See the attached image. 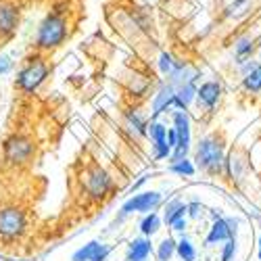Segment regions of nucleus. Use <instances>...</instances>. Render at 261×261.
<instances>
[{"mask_svg":"<svg viewBox=\"0 0 261 261\" xmlns=\"http://www.w3.org/2000/svg\"><path fill=\"white\" fill-rule=\"evenodd\" d=\"M67 34H69V28H67L65 11L55 9L40 23L38 34H36V46L40 50H55L57 46H61L63 42L67 40Z\"/></svg>","mask_w":261,"mask_h":261,"instance_id":"obj_1","label":"nucleus"},{"mask_svg":"<svg viewBox=\"0 0 261 261\" xmlns=\"http://www.w3.org/2000/svg\"><path fill=\"white\" fill-rule=\"evenodd\" d=\"M48 63L42 59V57H36V59H30L23 67H21L19 75H17V88L25 94H32L36 92L42 84L46 82L48 77Z\"/></svg>","mask_w":261,"mask_h":261,"instance_id":"obj_2","label":"nucleus"},{"mask_svg":"<svg viewBox=\"0 0 261 261\" xmlns=\"http://www.w3.org/2000/svg\"><path fill=\"white\" fill-rule=\"evenodd\" d=\"M82 184H84V190L88 192V197L94 199V201H102L109 192H111V176L96 163H92L88 169L84 171V178H82Z\"/></svg>","mask_w":261,"mask_h":261,"instance_id":"obj_3","label":"nucleus"},{"mask_svg":"<svg viewBox=\"0 0 261 261\" xmlns=\"http://www.w3.org/2000/svg\"><path fill=\"white\" fill-rule=\"evenodd\" d=\"M28 228V217L19 207H3L0 209V238L13 241L19 238Z\"/></svg>","mask_w":261,"mask_h":261,"instance_id":"obj_4","label":"nucleus"},{"mask_svg":"<svg viewBox=\"0 0 261 261\" xmlns=\"http://www.w3.org/2000/svg\"><path fill=\"white\" fill-rule=\"evenodd\" d=\"M32 155H34V142H32V138H28L23 134H13L3 144V157L11 165L25 163L32 159Z\"/></svg>","mask_w":261,"mask_h":261,"instance_id":"obj_5","label":"nucleus"},{"mask_svg":"<svg viewBox=\"0 0 261 261\" xmlns=\"http://www.w3.org/2000/svg\"><path fill=\"white\" fill-rule=\"evenodd\" d=\"M222 144L217 142L215 138H205L199 142L197 146V157H194V161L199 163V167L207 169V171H217L222 167Z\"/></svg>","mask_w":261,"mask_h":261,"instance_id":"obj_6","label":"nucleus"},{"mask_svg":"<svg viewBox=\"0 0 261 261\" xmlns=\"http://www.w3.org/2000/svg\"><path fill=\"white\" fill-rule=\"evenodd\" d=\"M161 194L155 192V190H150V192H140V194H134L129 201L123 203L121 207V217L129 215V213H148V211H153L161 205Z\"/></svg>","mask_w":261,"mask_h":261,"instance_id":"obj_7","label":"nucleus"},{"mask_svg":"<svg viewBox=\"0 0 261 261\" xmlns=\"http://www.w3.org/2000/svg\"><path fill=\"white\" fill-rule=\"evenodd\" d=\"M146 134L150 136V140H153V148H155V157L157 159H165L171 155V148L167 146V127L163 123H157L153 121L148 127H146Z\"/></svg>","mask_w":261,"mask_h":261,"instance_id":"obj_8","label":"nucleus"},{"mask_svg":"<svg viewBox=\"0 0 261 261\" xmlns=\"http://www.w3.org/2000/svg\"><path fill=\"white\" fill-rule=\"evenodd\" d=\"M19 28V9L11 3H0V38H9Z\"/></svg>","mask_w":261,"mask_h":261,"instance_id":"obj_9","label":"nucleus"},{"mask_svg":"<svg viewBox=\"0 0 261 261\" xmlns=\"http://www.w3.org/2000/svg\"><path fill=\"white\" fill-rule=\"evenodd\" d=\"M232 238V230L228 228L226 220H220V217H215V222L205 238V245H215V243H222V241H230Z\"/></svg>","mask_w":261,"mask_h":261,"instance_id":"obj_10","label":"nucleus"},{"mask_svg":"<svg viewBox=\"0 0 261 261\" xmlns=\"http://www.w3.org/2000/svg\"><path fill=\"white\" fill-rule=\"evenodd\" d=\"M153 247H150L148 238H134L127 249V261H146Z\"/></svg>","mask_w":261,"mask_h":261,"instance_id":"obj_11","label":"nucleus"},{"mask_svg":"<svg viewBox=\"0 0 261 261\" xmlns=\"http://www.w3.org/2000/svg\"><path fill=\"white\" fill-rule=\"evenodd\" d=\"M197 98H199L201 105H205V107L211 109V107L217 102V98H220V86H217L215 82H207V84H203L201 88L197 90Z\"/></svg>","mask_w":261,"mask_h":261,"instance_id":"obj_12","label":"nucleus"},{"mask_svg":"<svg viewBox=\"0 0 261 261\" xmlns=\"http://www.w3.org/2000/svg\"><path fill=\"white\" fill-rule=\"evenodd\" d=\"M173 96H176V92H173V86H167V88H163L157 96H155V102H153V119L159 117L165 109L173 102Z\"/></svg>","mask_w":261,"mask_h":261,"instance_id":"obj_13","label":"nucleus"},{"mask_svg":"<svg viewBox=\"0 0 261 261\" xmlns=\"http://www.w3.org/2000/svg\"><path fill=\"white\" fill-rule=\"evenodd\" d=\"M159 226H161V220H159V215L155 211H150L144 220L140 222V230H142L144 236H153L159 230Z\"/></svg>","mask_w":261,"mask_h":261,"instance_id":"obj_14","label":"nucleus"},{"mask_svg":"<svg viewBox=\"0 0 261 261\" xmlns=\"http://www.w3.org/2000/svg\"><path fill=\"white\" fill-rule=\"evenodd\" d=\"M178 217H186V205L176 199V201H171L165 207V222L171 224L173 220H178Z\"/></svg>","mask_w":261,"mask_h":261,"instance_id":"obj_15","label":"nucleus"},{"mask_svg":"<svg viewBox=\"0 0 261 261\" xmlns=\"http://www.w3.org/2000/svg\"><path fill=\"white\" fill-rule=\"evenodd\" d=\"M98 247H100V243H96V241L84 245L82 249H77V251L73 253V259H71V261H92V257H94V253H96Z\"/></svg>","mask_w":261,"mask_h":261,"instance_id":"obj_16","label":"nucleus"},{"mask_svg":"<svg viewBox=\"0 0 261 261\" xmlns=\"http://www.w3.org/2000/svg\"><path fill=\"white\" fill-rule=\"evenodd\" d=\"M176 253L180 255L182 261H194L197 259V251H194L192 243L188 241V238H182V241L176 245Z\"/></svg>","mask_w":261,"mask_h":261,"instance_id":"obj_17","label":"nucleus"},{"mask_svg":"<svg viewBox=\"0 0 261 261\" xmlns=\"http://www.w3.org/2000/svg\"><path fill=\"white\" fill-rule=\"evenodd\" d=\"M176 241L173 238H165V241L159 245V251H157V259L159 261H169L173 257V253H176Z\"/></svg>","mask_w":261,"mask_h":261,"instance_id":"obj_18","label":"nucleus"},{"mask_svg":"<svg viewBox=\"0 0 261 261\" xmlns=\"http://www.w3.org/2000/svg\"><path fill=\"white\" fill-rule=\"evenodd\" d=\"M127 127L132 129V132H134L136 136H144L148 125H144V121H142L136 113H127Z\"/></svg>","mask_w":261,"mask_h":261,"instance_id":"obj_19","label":"nucleus"},{"mask_svg":"<svg viewBox=\"0 0 261 261\" xmlns=\"http://www.w3.org/2000/svg\"><path fill=\"white\" fill-rule=\"evenodd\" d=\"M169 169L173 173H180V176H192L194 173V165L188 161V159H180V161H173L169 165Z\"/></svg>","mask_w":261,"mask_h":261,"instance_id":"obj_20","label":"nucleus"},{"mask_svg":"<svg viewBox=\"0 0 261 261\" xmlns=\"http://www.w3.org/2000/svg\"><path fill=\"white\" fill-rule=\"evenodd\" d=\"M245 84H247V88L249 90H253V92H257V90H261V67H257L247 80H245Z\"/></svg>","mask_w":261,"mask_h":261,"instance_id":"obj_21","label":"nucleus"},{"mask_svg":"<svg viewBox=\"0 0 261 261\" xmlns=\"http://www.w3.org/2000/svg\"><path fill=\"white\" fill-rule=\"evenodd\" d=\"M236 253V243H234V238H230V241H226L224 245V251H222V261H230Z\"/></svg>","mask_w":261,"mask_h":261,"instance_id":"obj_22","label":"nucleus"},{"mask_svg":"<svg viewBox=\"0 0 261 261\" xmlns=\"http://www.w3.org/2000/svg\"><path fill=\"white\" fill-rule=\"evenodd\" d=\"M109 253H111V247H109V245H100V247L96 249L92 261H105V259L109 257Z\"/></svg>","mask_w":261,"mask_h":261,"instance_id":"obj_23","label":"nucleus"},{"mask_svg":"<svg viewBox=\"0 0 261 261\" xmlns=\"http://www.w3.org/2000/svg\"><path fill=\"white\" fill-rule=\"evenodd\" d=\"M201 211H203L201 203H190V205H186V215H190L192 220H197V217H201Z\"/></svg>","mask_w":261,"mask_h":261,"instance_id":"obj_24","label":"nucleus"},{"mask_svg":"<svg viewBox=\"0 0 261 261\" xmlns=\"http://www.w3.org/2000/svg\"><path fill=\"white\" fill-rule=\"evenodd\" d=\"M165 140H167V146H169L171 150L176 148V146H178V134H176V129L169 127V129H167V138H165Z\"/></svg>","mask_w":261,"mask_h":261,"instance_id":"obj_25","label":"nucleus"},{"mask_svg":"<svg viewBox=\"0 0 261 261\" xmlns=\"http://www.w3.org/2000/svg\"><path fill=\"white\" fill-rule=\"evenodd\" d=\"M159 65H161V71H163V73H171V71H173L171 59H169L167 55H161V61H159Z\"/></svg>","mask_w":261,"mask_h":261,"instance_id":"obj_26","label":"nucleus"},{"mask_svg":"<svg viewBox=\"0 0 261 261\" xmlns=\"http://www.w3.org/2000/svg\"><path fill=\"white\" fill-rule=\"evenodd\" d=\"M169 226H171L173 230H178V232L184 230V228H186V217H178V220H173Z\"/></svg>","mask_w":261,"mask_h":261,"instance_id":"obj_27","label":"nucleus"},{"mask_svg":"<svg viewBox=\"0 0 261 261\" xmlns=\"http://www.w3.org/2000/svg\"><path fill=\"white\" fill-rule=\"evenodd\" d=\"M11 65H13L11 59H7V57H5V59H0V73H7V71L11 69Z\"/></svg>","mask_w":261,"mask_h":261,"instance_id":"obj_28","label":"nucleus"},{"mask_svg":"<svg viewBox=\"0 0 261 261\" xmlns=\"http://www.w3.org/2000/svg\"><path fill=\"white\" fill-rule=\"evenodd\" d=\"M259 245H261V243H259ZM259 259H261V247H259Z\"/></svg>","mask_w":261,"mask_h":261,"instance_id":"obj_29","label":"nucleus"}]
</instances>
